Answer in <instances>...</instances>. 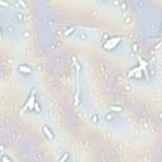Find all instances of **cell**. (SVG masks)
I'll return each mask as SVG.
<instances>
[{
  "label": "cell",
  "instance_id": "1",
  "mask_svg": "<svg viewBox=\"0 0 162 162\" xmlns=\"http://www.w3.org/2000/svg\"><path fill=\"white\" fill-rule=\"evenodd\" d=\"M120 41H122L120 37H113V38H109L108 41H105L104 45H103V47H104L106 51H112V49H114L118 45H119Z\"/></svg>",
  "mask_w": 162,
  "mask_h": 162
},
{
  "label": "cell",
  "instance_id": "2",
  "mask_svg": "<svg viewBox=\"0 0 162 162\" xmlns=\"http://www.w3.org/2000/svg\"><path fill=\"white\" fill-rule=\"evenodd\" d=\"M42 132H43V134H45V137L48 139V141H55V133H53V130L51 129L47 124H45V126L42 127Z\"/></svg>",
  "mask_w": 162,
  "mask_h": 162
},
{
  "label": "cell",
  "instance_id": "3",
  "mask_svg": "<svg viewBox=\"0 0 162 162\" xmlns=\"http://www.w3.org/2000/svg\"><path fill=\"white\" fill-rule=\"evenodd\" d=\"M34 103H35V93H34V89H33V93H32L31 96H29L28 101L25 103V105H24L23 110H25V109L32 110V109H33V106H34Z\"/></svg>",
  "mask_w": 162,
  "mask_h": 162
},
{
  "label": "cell",
  "instance_id": "4",
  "mask_svg": "<svg viewBox=\"0 0 162 162\" xmlns=\"http://www.w3.org/2000/svg\"><path fill=\"white\" fill-rule=\"evenodd\" d=\"M18 70L20 73H23V75H31L32 73V67H29L28 65H19L18 66Z\"/></svg>",
  "mask_w": 162,
  "mask_h": 162
},
{
  "label": "cell",
  "instance_id": "5",
  "mask_svg": "<svg viewBox=\"0 0 162 162\" xmlns=\"http://www.w3.org/2000/svg\"><path fill=\"white\" fill-rule=\"evenodd\" d=\"M75 32H76V29L73 28V27H71V28H69L67 31L65 32V35H67V37L69 35H72V34H75Z\"/></svg>",
  "mask_w": 162,
  "mask_h": 162
},
{
  "label": "cell",
  "instance_id": "6",
  "mask_svg": "<svg viewBox=\"0 0 162 162\" xmlns=\"http://www.w3.org/2000/svg\"><path fill=\"white\" fill-rule=\"evenodd\" d=\"M91 122H93L94 124H98V123H99V114L94 113V114L91 115Z\"/></svg>",
  "mask_w": 162,
  "mask_h": 162
},
{
  "label": "cell",
  "instance_id": "7",
  "mask_svg": "<svg viewBox=\"0 0 162 162\" xmlns=\"http://www.w3.org/2000/svg\"><path fill=\"white\" fill-rule=\"evenodd\" d=\"M33 109L35 110V113H41L42 112V108H41V105H39V103L35 100V103H34V106H33Z\"/></svg>",
  "mask_w": 162,
  "mask_h": 162
},
{
  "label": "cell",
  "instance_id": "8",
  "mask_svg": "<svg viewBox=\"0 0 162 162\" xmlns=\"http://www.w3.org/2000/svg\"><path fill=\"white\" fill-rule=\"evenodd\" d=\"M15 18L18 19V22H20V23H25V17L23 15V14H17V15H15Z\"/></svg>",
  "mask_w": 162,
  "mask_h": 162
},
{
  "label": "cell",
  "instance_id": "9",
  "mask_svg": "<svg viewBox=\"0 0 162 162\" xmlns=\"http://www.w3.org/2000/svg\"><path fill=\"white\" fill-rule=\"evenodd\" d=\"M123 23L124 24H130L132 23V17H129V15H126V17H124V19H123Z\"/></svg>",
  "mask_w": 162,
  "mask_h": 162
},
{
  "label": "cell",
  "instance_id": "10",
  "mask_svg": "<svg viewBox=\"0 0 162 162\" xmlns=\"http://www.w3.org/2000/svg\"><path fill=\"white\" fill-rule=\"evenodd\" d=\"M113 119H114V115L113 114H110V113H106L105 114V120L106 122H112Z\"/></svg>",
  "mask_w": 162,
  "mask_h": 162
},
{
  "label": "cell",
  "instance_id": "11",
  "mask_svg": "<svg viewBox=\"0 0 162 162\" xmlns=\"http://www.w3.org/2000/svg\"><path fill=\"white\" fill-rule=\"evenodd\" d=\"M79 38H80V41H86L87 38H89V34H87V33H81L79 35Z\"/></svg>",
  "mask_w": 162,
  "mask_h": 162
},
{
  "label": "cell",
  "instance_id": "12",
  "mask_svg": "<svg viewBox=\"0 0 162 162\" xmlns=\"http://www.w3.org/2000/svg\"><path fill=\"white\" fill-rule=\"evenodd\" d=\"M110 110H112V112H115V113H119V112H122V106H112Z\"/></svg>",
  "mask_w": 162,
  "mask_h": 162
},
{
  "label": "cell",
  "instance_id": "13",
  "mask_svg": "<svg viewBox=\"0 0 162 162\" xmlns=\"http://www.w3.org/2000/svg\"><path fill=\"white\" fill-rule=\"evenodd\" d=\"M15 5H17V6H22L23 9H25V6H27V4H25L24 1H22V0H20V1H17Z\"/></svg>",
  "mask_w": 162,
  "mask_h": 162
},
{
  "label": "cell",
  "instance_id": "14",
  "mask_svg": "<svg viewBox=\"0 0 162 162\" xmlns=\"http://www.w3.org/2000/svg\"><path fill=\"white\" fill-rule=\"evenodd\" d=\"M69 158H70V156H69L67 153H66L63 157H60V158H57V160H61V161H66V160H69Z\"/></svg>",
  "mask_w": 162,
  "mask_h": 162
},
{
  "label": "cell",
  "instance_id": "15",
  "mask_svg": "<svg viewBox=\"0 0 162 162\" xmlns=\"http://www.w3.org/2000/svg\"><path fill=\"white\" fill-rule=\"evenodd\" d=\"M0 5H1V6H5V8H8V6H9V4L5 3V1H3V0H0Z\"/></svg>",
  "mask_w": 162,
  "mask_h": 162
},
{
  "label": "cell",
  "instance_id": "16",
  "mask_svg": "<svg viewBox=\"0 0 162 162\" xmlns=\"http://www.w3.org/2000/svg\"><path fill=\"white\" fill-rule=\"evenodd\" d=\"M1 160H8V161H10L12 158H10V157H6V156H3V157H1Z\"/></svg>",
  "mask_w": 162,
  "mask_h": 162
},
{
  "label": "cell",
  "instance_id": "17",
  "mask_svg": "<svg viewBox=\"0 0 162 162\" xmlns=\"http://www.w3.org/2000/svg\"><path fill=\"white\" fill-rule=\"evenodd\" d=\"M0 37H1V28H0Z\"/></svg>",
  "mask_w": 162,
  "mask_h": 162
}]
</instances>
